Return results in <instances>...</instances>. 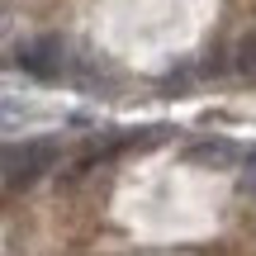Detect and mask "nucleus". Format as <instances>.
I'll use <instances>...</instances> for the list:
<instances>
[{
  "mask_svg": "<svg viewBox=\"0 0 256 256\" xmlns=\"http://www.w3.org/2000/svg\"><path fill=\"white\" fill-rule=\"evenodd\" d=\"M238 72H256V34L252 38H242V48H238Z\"/></svg>",
  "mask_w": 256,
  "mask_h": 256,
  "instance_id": "nucleus-5",
  "label": "nucleus"
},
{
  "mask_svg": "<svg viewBox=\"0 0 256 256\" xmlns=\"http://www.w3.org/2000/svg\"><path fill=\"white\" fill-rule=\"evenodd\" d=\"M14 62L24 72H34V76H62L66 48H62V38H28V43H19Z\"/></svg>",
  "mask_w": 256,
  "mask_h": 256,
  "instance_id": "nucleus-2",
  "label": "nucleus"
},
{
  "mask_svg": "<svg viewBox=\"0 0 256 256\" xmlns=\"http://www.w3.org/2000/svg\"><path fill=\"white\" fill-rule=\"evenodd\" d=\"M185 156H190V162H200V166H238V162H242L238 147H232L228 138H200V142L185 147Z\"/></svg>",
  "mask_w": 256,
  "mask_h": 256,
  "instance_id": "nucleus-3",
  "label": "nucleus"
},
{
  "mask_svg": "<svg viewBox=\"0 0 256 256\" xmlns=\"http://www.w3.org/2000/svg\"><path fill=\"white\" fill-rule=\"evenodd\" d=\"M238 190L256 200V152H247V156L238 162Z\"/></svg>",
  "mask_w": 256,
  "mask_h": 256,
  "instance_id": "nucleus-4",
  "label": "nucleus"
},
{
  "mask_svg": "<svg viewBox=\"0 0 256 256\" xmlns=\"http://www.w3.org/2000/svg\"><path fill=\"white\" fill-rule=\"evenodd\" d=\"M57 162V147L48 138H34V142H10L5 156H0V176H5V190H24V185L43 180Z\"/></svg>",
  "mask_w": 256,
  "mask_h": 256,
  "instance_id": "nucleus-1",
  "label": "nucleus"
}]
</instances>
